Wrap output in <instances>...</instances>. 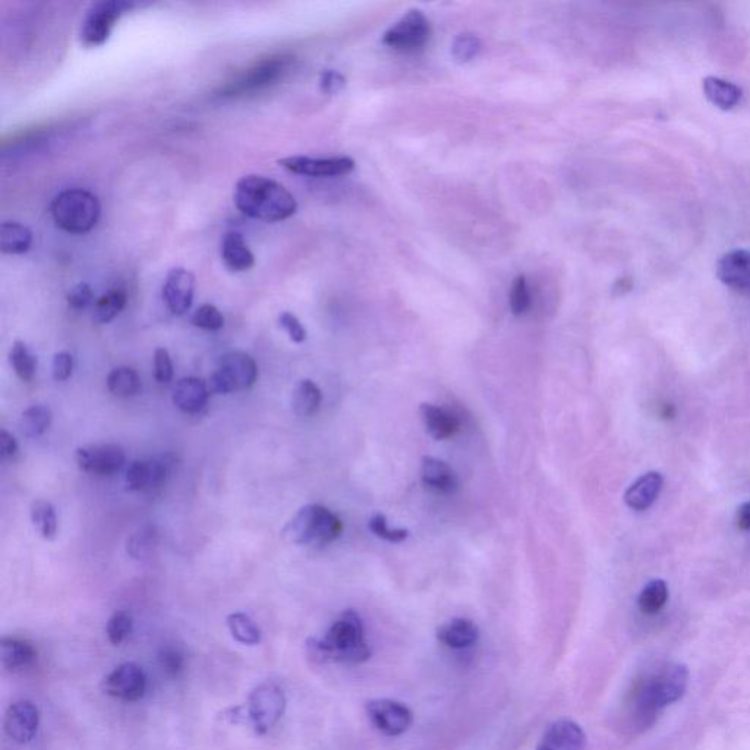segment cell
Instances as JSON below:
<instances>
[{
	"mask_svg": "<svg viewBox=\"0 0 750 750\" xmlns=\"http://www.w3.org/2000/svg\"><path fill=\"white\" fill-rule=\"evenodd\" d=\"M689 670L685 664L664 663L642 674L627 695V726L646 730L657 721L663 709L676 704L688 690Z\"/></svg>",
	"mask_w": 750,
	"mask_h": 750,
	"instance_id": "6da1fadb",
	"label": "cell"
},
{
	"mask_svg": "<svg viewBox=\"0 0 750 750\" xmlns=\"http://www.w3.org/2000/svg\"><path fill=\"white\" fill-rule=\"evenodd\" d=\"M233 201L245 216L263 222H282L298 210L291 192L274 179L248 175L236 182Z\"/></svg>",
	"mask_w": 750,
	"mask_h": 750,
	"instance_id": "7a4b0ae2",
	"label": "cell"
},
{
	"mask_svg": "<svg viewBox=\"0 0 750 750\" xmlns=\"http://www.w3.org/2000/svg\"><path fill=\"white\" fill-rule=\"evenodd\" d=\"M311 649L317 657L336 663L356 664L370 660L371 649L365 639L364 623L354 610L345 611L330 626L326 635L311 642Z\"/></svg>",
	"mask_w": 750,
	"mask_h": 750,
	"instance_id": "3957f363",
	"label": "cell"
},
{
	"mask_svg": "<svg viewBox=\"0 0 750 750\" xmlns=\"http://www.w3.org/2000/svg\"><path fill=\"white\" fill-rule=\"evenodd\" d=\"M342 531L343 523L332 510L321 504H308L286 523L282 535L295 545H326L337 540Z\"/></svg>",
	"mask_w": 750,
	"mask_h": 750,
	"instance_id": "277c9868",
	"label": "cell"
},
{
	"mask_svg": "<svg viewBox=\"0 0 750 750\" xmlns=\"http://www.w3.org/2000/svg\"><path fill=\"white\" fill-rule=\"evenodd\" d=\"M53 222L72 235H84L96 228L102 214L99 198L85 189H66L50 206Z\"/></svg>",
	"mask_w": 750,
	"mask_h": 750,
	"instance_id": "5b68a950",
	"label": "cell"
},
{
	"mask_svg": "<svg viewBox=\"0 0 750 750\" xmlns=\"http://www.w3.org/2000/svg\"><path fill=\"white\" fill-rule=\"evenodd\" d=\"M292 63V56L286 55H271L261 59L222 85L219 96L241 97L269 88L283 80L292 68Z\"/></svg>",
	"mask_w": 750,
	"mask_h": 750,
	"instance_id": "8992f818",
	"label": "cell"
},
{
	"mask_svg": "<svg viewBox=\"0 0 750 750\" xmlns=\"http://www.w3.org/2000/svg\"><path fill=\"white\" fill-rule=\"evenodd\" d=\"M257 377V362L250 355L229 352L220 358L216 371L210 375V392L214 395H232L238 390L250 389Z\"/></svg>",
	"mask_w": 750,
	"mask_h": 750,
	"instance_id": "52a82bcc",
	"label": "cell"
},
{
	"mask_svg": "<svg viewBox=\"0 0 750 750\" xmlns=\"http://www.w3.org/2000/svg\"><path fill=\"white\" fill-rule=\"evenodd\" d=\"M134 5L124 0H103L94 3L81 25L80 39L85 47L103 46L112 36L116 24Z\"/></svg>",
	"mask_w": 750,
	"mask_h": 750,
	"instance_id": "ba28073f",
	"label": "cell"
},
{
	"mask_svg": "<svg viewBox=\"0 0 750 750\" xmlns=\"http://www.w3.org/2000/svg\"><path fill=\"white\" fill-rule=\"evenodd\" d=\"M286 695L279 685L266 682L252 690L247 704V717L255 733L266 734L285 714Z\"/></svg>",
	"mask_w": 750,
	"mask_h": 750,
	"instance_id": "9c48e42d",
	"label": "cell"
},
{
	"mask_svg": "<svg viewBox=\"0 0 750 750\" xmlns=\"http://www.w3.org/2000/svg\"><path fill=\"white\" fill-rule=\"evenodd\" d=\"M431 24L418 9L409 11L384 33L383 44L397 52L418 53L430 42Z\"/></svg>",
	"mask_w": 750,
	"mask_h": 750,
	"instance_id": "30bf717a",
	"label": "cell"
},
{
	"mask_svg": "<svg viewBox=\"0 0 750 750\" xmlns=\"http://www.w3.org/2000/svg\"><path fill=\"white\" fill-rule=\"evenodd\" d=\"M102 688L106 695L119 701H140L147 692V676L138 664L124 663L107 674Z\"/></svg>",
	"mask_w": 750,
	"mask_h": 750,
	"instance_id": "8fae6325",
	"label": "cell"
},
{
	"mask_svg": "<svg viewBox=\"0 0 750 750\" xmlns=\"http://www.w3.org/2000/svg\"><path fill=\"white\" fill-rule=\"evenodd\" d=\"M125 450L119 444H90L78 447L75 460L81 471L100 477H109L125 465Z\"/></svg>",
	"mask_w": 750,
	"mask_h": 750,
	"instance_id": "7c38bea8",
	"label": "cell"
},
{
	"mask_svg": "<svg viewBox=\"0 0 750 750\" xmlns=\"http://www.w3.org/2000/svg\"><path fill=\"white\" fill-rule=\"evenodd\" d=\"M367 714L375 729L390 737L406 733L414 723L411 709L393 699H374L368 702Z\"/></svg>",
	"mask_w": 750,
	"mask_h": 750,
	"instance_id": "4fadbf2b",
	"label": "cell"
},
{
	"mask_svg": "<svg viewBox=\"0 0 750 750\" xmlns=\"http://www.w3.org/2000/svg\"><path fill=\"white\" fill-rule=\"evenodd\" d=\"M172 456L135 460L126 471V485L132 491H153L162 487L172 474Z\"/></svg>",
	"mask_w": 750,
	"mask_h": 750,
	"instance_id": "5bb4252c",
	"label": "cell"
},
{
	"mask_svg": "<svg viewBox=\"0 0 750 750\" xmlns=\"http://www.w3.org/2000/svg\"><path fill=\"white\" fill-rule=\"evenodd\" d=\"M279 165L296 175L314 176V178H332V176L348 175L355 169V160L351 157H329V159H313V157L292 156L279 160Z\"/></svg>",
	"mask_w": 750,
	"mask_h": 750,
	"instance_id": "9a60e30c",
	"label": "cell"
},
{
	"mask_svg": "<svg viewBox=\"0 0 750 750\" xmlns=\"http://www.w3.org/2000/svg\"><path fill=\"white\" fill-rule=\"evenodd\" d=\"M39 724V708L25 699L12 704L6 711L5 721H3L6 736L20 745H27L36 737Z\"/></svg>",
	"mask_w": 750,
	"mask_h": 750,
	"instance_id": "2e32d148",
	"label": "cell"
},
{
	"mask_svg": "<svg viewBox=\"0 0 750 750\" xmlns=\"http://www.w3.org/2000/svg\"><path fill=\"white\" fill-rule=\"evenodd\" d=\"M195 276L191 271L176 267L167 273L162 296L167 310L175 315L188 313L194 302Z\"/></svg>",
	"mask_w": 750,
	"mask_h": 750,
	"instance_id": "e0dca14e",
	"label": "cell"
},
{
	"mask_svg": "<svg viewBox=\"0 0 750 750\" xmlns=\"http://www.w3.org/2000/svg\"><path fill=\"white\" fill-rule=\"evenodd\" d=\"M717 277L731 291L750 298V251L733 250L717 264Z\"/></svg>",
	"mask_w": 750,
	"mask_h": 750,
	"instance_id": "ac0fdd59",
	"label": "cell"
},
{
	"mask_svg": "<svg viewBox=\"0 0 750 750\" xmlns=\"http://www.w3.org/2000/svg\"><path fill=\"white\" fill-rule=\"evenodd\" d=\"M586 734L572 720L554 721L542 734L537 750H585Z\"/></svg>",
	"mask_w": 750,
	"mask_h": 750,
	"instance_id": "d6986e66",
	"label": "cell"
},
{
	"mask_svg": "<svg viewBox=\"0 0 750 750\" xmlns=\"http://www.w3.org/2000/svg\"><path fill=\"white\" fill-rule=\"evenodd\" d=\"M210 387L206 381L197 377H185L176 383L172 400L176 408L185 414H198L206 408L210 397Z\"/></svg>",
	"mask_w": 750,
	"mask_h": 750,
	"instance_id": "ffe728a7",
	"label": "cell"
},
{
	"mask_svg": "<svg viewBox=\"0 0 750 750\" xmlns=\"http://www.w3.org/2000/svg\"><path fill=\"white\" fill-rule=\"evenodd\" d=\"M663 485V475L658 474V472H648V474L642 475L627 488L625 494L627 506L635 512H644L658 499L661 490H663Z\"/></svg>",
	"mask_w": 750,
	"mask_h": 750,
	"instance_id": "44dd1931",
	"label": "cell"
},
{
	"mask_svg": "<svg viewBox=\"0 0 750 750\" xmlns=\"http://www.w3.org/2000/svg\"><path fill=\"white\" fill-rule=\"evenodd\" d=\"M480 629L472 620L453 619L438 627L437 639L447 648L465 649L477 644Z\"/></svg>",
	"mask_w": 750,
	"mask_h": 750,
	"instance_id": "7402d4cb",
	"label": "cell"
},
{
	"mask_svg": "<svg viewBox=\"0 0 750 750\" xmlns=\"http://www.w3.org/2000/svg\"><path fill=\"white\" fill-rule=\"evenodd\" d=\"M37 649L31 642L21 638H2L0 658L2 666L9 671H21L37 661Z\"/></svg>",
	"mask_w": 750,
	"mask_h": 750,
	"instance_id": "603a6c76",
	"label": "cell"
},
{
	"mask_svg": "<svg viewBox=\"0 0 750 750\" xmlns=\"http://www.w3.org/2000/svg\"><path fill=\"white\" fill-rule=\"evenodd\" d=\"M223 263L230 271L242 273L255 266V257L239 232L226 233L222 242Z\"/></svg>",
	"mask_w": 750,
	"mask_h": 750,
	"instance_id": "cb8c5ba5",
	"label": "cell"
},
{
	"mask_svg": "<svg viewBox=\"0 0 750 750\" xmlns=\"http://www.w3.org/2000/svg\"><path fill=\"white\" fill-rule=\"evenodd\" d=\"M419 414H421L428 434L436 440H447V438L458 433L459 421L455 415L450 414L446 409L438 408L431 403H422Z\"/></svg>",
	"mask_w": 750,
	"mask_h": 750,
	"instance_id": "d4e9b609",
	"label": "cell"
},
{
	"mask_svg": "<svg viewBox=\"0 0 750 750\" xmlns=\"http://www.w3.org/2000/svg\"><path fill=\"white\" fill-rule=\"evenodd\" d=\"M422 481L440 493H453L458 488L459 482L455 471L443 460L425 456L422 459Z\"/></svg>",
	"mask_w": 750,
	"mask_h": 750,
	"instance_id": "484cf974",
	"label": "cell"
},
{
	"mask_svg": "<svg viewBox=\"0 0 750 750\" xmlns=\"http://www.w3.org/2000/svg\"><path fill=\"white\" fill-rule=\"evenodd\" d=\"M708 102L721 110H731L742 102V88L718 77H707L702 84Z\"/></svg>",
	"mask_w": 750,
	"mask_h": 750,
	"instance_id": "4316f807",
	"label": "cell"
},
{
	"mask_svg": "<svg viewBox=\"0 0 750 750\" xmlns=\"http://www.w3.org/2000/svg\"><path fill=\"white\" fill-rule=\"evenodd\" d=\"M33 233L18 222L2 223L0 228V250L3 254L21 255L30 251Z\"/></svg>",
	"mask_w": 750,
	"mask_h": 750,
	"instance_id": "83f0119b",
	"label": "cell"
},
{
	"mask_svg": "<svg viewBox=\"0 0 750 750\" xmlns=\"http://www.w3.org/2000/svg\"><path fill=\"white\" fill-rule=\"evenodd\" d=\"M323 393L311 380L299 381L292 397V408L298 417H311L320 409Z\"/></svg>",
	"mask_w": 750,
	"mask_h": 750,
	"instance_id": "f1b7e54d",
	"label": "cell"
},
{
	"mask_svg": "<svg viewBox=\"0 0 750 750\" xmlns=\"http://www.w3.org/2000/svg\"><path fill=\"white\" fill-rule=\"evenodd\" d=\"M31 522L43 540H55L58 535V516L55 507L46 500H36L31 504Z\"/></svg>",
	"mask_w": 750,
	"mask_h": 750,
	"instance_id": "f546056e",
	"label": "cell"
},
{
	"mask_svg": "<svg viewBox=\"0 0 750 750\" xmlns=\"http://www.w3.org/2000/svg\"><path fill=\"white\" fill-rule=\"evenodd\" d=\"M107 389L113 396L132 397L141 390V378L129 367L115 368L107 375Z\"/></svg>",
	"mask_w": 750,
	"mask_h": 750,
	"instance_id": "4dcf8cb0",
	"label": "cell"
},
{
	"mask_svg": "<svg viewBox=\"0 0 750 750\" xmlns=\"http://www.w3.org/2000/svg\"><path fill=\"white\" fill-rule=\"evenodd\" d=\"M52 411L47 406L34 405L22 412L20 419L21 434L27 438H36L46 433L52 424Z\"/></svg>",
	"mask_w": 750,
	"mask_h": 750,
	"instance_id": "1f68e13d",
	"label": "cell"
},
{
	"mask_svg": "<svg viewBox=\"0 0 750 750\" xmlns=\"http://www.w3.org/2000/svg\"><path fill=\"white\" fill-rule=\"evenodd\" d=\"M228 629L232 638L236 642L242 645L254 646L261 642V630L260 627L255 625L254 620L251 619L248 614L245 613H232L229 614Z\"/></svg>",
	"mask_w": 750,
	"mask_h": 750,
	"instance_id": "d6a6232c",
	"label": "cell"
},
{
	"mask_svg": "<svg viewBox=\"0 0 750 750\" xmlns=\"http://www.w3.org/2000/svg\"><path fill=\"white\" fill-rule=\"evenodd\" d=\"M126 302H128V296L122 289H112L105 293L94 304V321L99 324L110 323L124 311Z\"/></svg>",
	"mask_w": 750,
	"mask_h": 750,
	"instance_id": "836d02e7",
	"label": "cell"
},
{
	"mask_svg": "<svg viewBox=\"0 0 750 750\" xmlns=\"http://www.w3.org/2000/svg\"><path fill=\"white\" fill-rule=\"evenodd\" d=\"M668 601V586L663 579L648 582L638 597L639 610L644 614H657L663 610Z\"/></svg>",
	"mask_w": 750,
	"mask_h": 750,
	"instance_id": "e575fe53",
	"label": "cell"
},
{
	"mask_svg": "<svg viewBox=\"0 0 750 750\" xmlns=\"http://www.w3.org/2000/svg\"><path fill=\"white\" fill-rule=\"evenodd\" d=\"M12 367H14L15 374L21 378L22 381H31L36 375L37 370V358L31 354L28 346L25 345L21 340L12 345L11 354Z\"/></svg>",
	"mask_w": 750,
	"mask_h": 750,
	"instance_id": "d590c367",
	"label": "cell"
},
{
	"mask_svg": "<svg viewBox=\"0 0 750 750\" xmlns=\"http://www.w3.org/2000/svg\"><path fill=\"white\" fill-rule=\"evenodd\" d=\"M132 616L125 610L116 611L106 626V635L112 645H121L131 635Z\"/></svg>",
	"mask_w": 750,
	"mask_h": 750,
	"instance_id": "8d00e7d4",
	"label": "cell"
},
{
	"mask_svg": "<svg viewBox=\"0 0 750 750\" xmlns=\"http://www.w3.org/2000/svg\"><path fill=\"white\" fill-rule=\"evenodd\" d=\"M191 323L206 332H219L225 326V317L220 313L219 308L204 304L192 314Z\"/></svg>",
	"mask_w": 750,
	"mask_h": 750,
	"instance_id": "74e56055",
	"label": "cell"
},
{
	"mask_svg": "<svg viewBox=\"0 0 750 750\" xmlns=\"http://www.w3.org/2000/svg\"><path fill=\"white\" fill-rule=\"evenodd\" d=\"M509 304L510 310L515 315L528 313L529 308H531V292H529L526 277L522 274L513 280L509 293Z\"/></svg>",
	"mask_w": 750,
	"mask_h": 750,
	"instance_id": "f35d334b",
	"label": "cell"
},
{
	"mask_svg": "<svg viewBox=\"0 0 750 750\" xmlns=\"http://www.w3.org/2000/svg\"><path fill=\"white\" fill-rule=\"evenodd\" d=\"M481 40L475 34H460L452 47V55L458 63L471 62L480 53Z\"/></svg>",
	"mask_w": 750,
	"mask_h": 750,
	"instance_id": "ab89813d",
	"label": "cell"
},
{
	"mask_svg": "<svg viewBox=\"0 0 750 750\" xmlns=\"http://www.w3.org/2000/svg\"><path fill=\"white\" fill-rule=\"evenodd\" d=\"M185 654L175 646H166L159 652V664L163 673L169 677H179L185 670Z\"/></svg>",
	"mask_w": 750,
	"mask_h": 750,
	"instance_id": "60d3db41",
	"label": "cell"
},
{
	"mask_svg": "<svg viewBox=\"0 0 750 750\" xmlns=\"http://www.w3.org/2000/svg\"><path fill=\"white\" fill-rule=\"evenodd\" d=\"M368 526H370L371 532H373L375 537L381 538L384 541L403 542L409 537L408 529H390L389 525H387L386 516L380 515V513H377V515H374L370 519V525Z\"/></svg>",
	"mask_w": 750,
	"mask_h": 750,
	"instance_id": "b9f144b4",
	"label": "cell"
},
{
	"mask_svg": "<svg viewBox=\"0 0 750 750\" xmlns=\"http://www.w3.org/2000/svg\"><path fill=\"white\" fill-rule=\"evenodd\" d=\"M154 544H156V535L151 529H147V531L144 529V531L131 537V540H128V553L134 559H143L153 550Z\"/></svg>",
	"mask_w": 750,
	"mask_h": 750,
	"instance_id": "7bdbcfd3",
	"label": "cell"
},
{
	"mask_svg": "<svg viewBox=\"0 0 750 750\" xmlns=\"http://www.w3.org/2000/svg\"><path fill=\"white\" fill-rule=\"evenodd\" d=\"M154 378L157 383L167 384L173 378V364L169 351L165 348H159L154 354Z\"/></svg>",
	"mask_w": 750,
	"mask_h": 750,
	"instance_id": "ee69618b",
	"label": "cell"
},
{
	"mask_svg": "<svg viewBox=\"0 0 750 750\" xmlns=\"http://www.w3.org/2000/svg\"><path fill=\"white\" fill-rule=\"evenodd\" d=\"M93 299L94 292L88 283H78V285L74 286V288L69 291L68 295H66V301H68L69 307H71L72 310L77 311L85 310V308L90 307Z\"/></svg>",
	"mask_w": 750,
	"mask_h": 750,
	"instance_id": "f6af8a7d",
	"label": "cell"
},
{
	"mask_svg": "<svg viewBox=\"0 0 750 750\" xmlns=\"http://www.w3.org/2000/svg\"><path fill=\"white\" fill-rule=\"evenodd\" d=\"M279 326L285 330L293 343H304L307 340V330L295 314L288 313V311L280 314Z\"/></svg>",
	"mask_w": 750,
	"mask_h": 750,
	"instance_id": "bcb514c9",
	"label": "cell"
},
{
	"mask_svg": "<svg viewBox=\"0 0 750 750\" xmlns=\"http://www.w3.org/2000/svg\"><path fill=\"white\" fill-rule=\"evenodd\" d=\"M74 371V356L69 352H59L53 356L52 375L56 381H66Z\"/></svg>",
	"mask_w": 750,
	"mask_h": 750,
	"instance_id": "7dc6e473",
	"label": "cell"
},
{
	"mask_svg": "<svg viewBox=\"0 0 750 750\" xmlns=\"http://www.w3.org/2000/svg\"><path fill=\"white\" fill-rule=\"evenodd\" d=\"M346 85L345 77L336 71H324L320 78V88L323 93L337 94Z\"/></svg>",
	"mask_w": 750,
	"mask_h": 750,
	"instance_id": "c3c4849f",
	"label": "cell"
},
{
	"mask_svg": "<svg viewBox=\"0 0 750 750\" xmlns=\"http://www.w3.org/2000/svg\"><path fill=\"white\" fill-rule=\"evenodd\" d=\"M17 453V440H15V438L12 437L11 434L8 433V431H0V455H2V459L6 460L15 458V456H17Z\"/></svg>",
	"mask_w": 750,
	"mask_h": 750,
	"instance_id": "681fc988",
	"label": "cell"
},
{
	"mask_svg": "<svg viewBox=\"0 0 750 750\" xmlns=\"http://www.w3.org/2000/svg\"><path fill=\"white\" fill-rule=\"evenodd\" d=\"M736 523L740 531H750V501L743 503L737 510Z\"/></svg>",
	"mask_w": 750,
	"mask_h": 750,
	"instance_id": "f907efd6",
	"label": "cell"
}]
</instances>
